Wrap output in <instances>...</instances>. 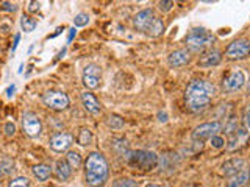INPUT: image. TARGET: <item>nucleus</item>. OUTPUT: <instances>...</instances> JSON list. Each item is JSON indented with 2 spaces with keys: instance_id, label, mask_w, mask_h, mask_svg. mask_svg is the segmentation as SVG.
Masks as SVG:
<instances>
[{
  "instance_id": "f257e3e1",
  "label": "nucleus",
  "mask_w": 250,
  "mask_h": 187,
  "mask_svg": "<svg viewBox=\"0 0 250 187\" xmlns=\"http://www.w3.org/2000/svg\"><path fill=\"white\" fill-rule=\"evenodd\" d=\"M216 95V86L207 80H194L185 91V103L191 112H200L207 109L211 98Z\"/></svg>"
},
{
  "instance_id": "f03ea898",
  "label": "nucleus",
  "mask_w": 250,
  "mask_h": 187,
  "mask_svg": "<svg viewBox=\"0 0 250 187\" xmlns=\"http://www.w3.org/2000/svg\"><path fill=\"white\" fill-rule=\"evenodd\" d=\"M109 167L105 156L99 151H91L84 161V178L89 187H104L108 181Z\"/></svg>"
},
{
  "instance_id": "7ed1b4c3",
  "label": "nucleus",
  "mask_w": 250,
  "mask_h": 187,
  "mask_svg": "<svg viewBox=\"0 0 250 187\" xmlns=\"http://www.w3.org/2000/svg\"><path fill=\"white\" fill-rule=\"evenodd\" d=\"M133 27L147 36L156 37L164 31V23L155 16L153 10H143L133 18Z\"/></svg>"
},
{
  "instance_id": "20e7f679",
  "label": "nucleus",
  "mask_w": 250,
  "mask_h": 187,
  "mask_svg": "<svg viewBox=\"0 0 250 187\" xmlns=\"http://www.w3.org/2000/svg\"><path fill=\"white\" fill-rule=\"evenodd\" d=\"M125 162L133 168L139 170H153L158 166V156L148 150H135L127 151L125 154Z\"/></svg>"
},
{
  "instance_id": "39448f33",
  "label": "nucleus",
  "mask_w": 250,
  "mask_h": 187,
  "mask_svg": "<svg viewBox=\"0 0 250 187\" xmlns=\"http://www.w3.org/2000/svg\"><path fill=\"white\" fill-rule=\"evenodd\" d=\"M185 42H186L188 50L199 53L208 49V47L214 42V36L207 28H192L189 33L186 35Z\"/></svg>"
},
{
  "instance_id": "423d86ee",
  "label": "nucleus",
  "mask_w": 250,
  "mask_h": 187,
  "mask_svg": "<svg viewBox=\"0 0 250 187\" xmlns=\"http://www.w3.org/2000/svg\"><path fill=\"white\" fill-rule=\"evenodd\" d=\"M42 103L53 111H64L69 108L70 100L67 94L61 91H47L45 94H42Z\"/></svg>"
},
{
  "instance_id": "0eeeda50",
  "label": "nucleus",
  "mask_w": 250,
  "mask_h": 187,
  "mask_svg": "<svg viewBox=\"0 0 250 187\" xmlns=\"http://www.w3.org/2000/svg\"><path fill=\"white\" fill-rule=\"evenodd\" d=\"M222 130V123L221 122H207L202 123L199 127H195L192 131V140L195 142H203V140L211 139L219 134V131Z\"/></svg>"
},
{
  "instance_id": "6e6552de",
  "label": "nucleus",
  "mask_w": 250,
  "mask_h": 187,
  "mask_svg": "<svg viewBox=\"0 0 250 187\" xmlns=\"http://www.w3.org/2000/svg\"><path fill=\"white\" fill-rule=\"evenodd\" d=\"M22 130L28 137H38L42 131V122L35 112H23L22 114Z\"/></svg>"
},
{
  "instance_id": "1a4fd4ad",
  "label": "nucleus",
  "mask_w": 250,
  "mask_h": 187,
  "mask_svg": "<svg viewBox=\"0 0 250 187\" xmlns=\"http://www.w3.org/2000/svg\"><path fill=\"white\" fill-rule=\"evenodd\" d=\"M225 55L230 59H244L250 55V41L249 39H236L227 47Z\"/></svg>"
},
{
  "instance_id": "9d476101",
  "label": "nucleus",
  "mask_w": 250,
  "mask_h": 187,
  "mask_svg": "<svg viewBox=\"0 0 250 187\" xmlns=\"http://www.w3.org/2000/svg\"><path fill=\"white\" fill-rule=\"evenodd\" d=\"M83 84L86 89H97L102 80V69L97 64H88L83 70Z\"/></svg>"
},
{
  "instance_id": "9b49d317",
  "label": "nucleus",
  "mask_w": 250,
  "mask_h": 187,
  "mask_svg": "<svg viewBox=\"0 0 250 187\" xmlns=\"http://www.w3.org/2000/svg\"><path fill=\"white\" fill-rule=\"evenodd\" d=\"M244 83H246L244 72H241V70H233V72H230L227 76H224L222 86H224L225 91L234 92V91L241 89L242 86H244Z\"/></svg>"
},
{
  "instance_id": "f8f14e48",
  "label": "nucleus",
  "mask_w": 250,
  "mask_h": 187,
  "mask_svg": "<svg viewBox=\"0 0 250 187\" xmlns=\"http://www.w3.org/2000/svg\"><path fill=\"white\" fill-rule=\"evenodd\" d=\"M74 144V136L69 134V132H58L50 139V148L57 153L67 151L70 145Z\"/></svg>"
},
{
  "instance_id": "ddd939ff",
  "label": "nucleus",
  "mask_w": 250,
  "mask_h": 187,
  "mask_svg": "<svg viewBox=\"0 0 250 187\" xmlns=\"http://www.w3.org/2000/svg\"><path fill=\"white\" fill-rule=\"evenodd\" d=\"M167 62L170 67H182L186 66L188 62H191V52L188 49H180L172 52L167 56Z\"/></svg>"
},
{
  "instance_id": "4468645a",
  "label": "nucleus",
  "mask_w": 250,
  "mask_h": 187,
  "mask_svg": "<svg viewBox=\"0 0 250 187\" xmlns=\"http://www.w3.org/2000/svg\"><path fill=\"white\" fill-rule=\"evenodd\" d=\"M222 59V53L217 49H209L207 52L202 53V56L199 58V66L200 67H214L217 66Z\"/></svg>"
},
{
  "instance_id": "2eb2a0df",
  "label": "nucleus",
  "mask_w": 250,
  "mask_h": 187,
  "mask_svg": "<svg viewBox=\"0 0 250 187\" xmlns=\"http://www.w3.org/2000/svg\"><path fill=\"white\" fill-rule=\"evenodd\" d=\"M82 103H83V108L88 111L89 114H100V111H102V106H100V103H99V100L92 95V94L89 92V91H84L83 94H82Z\"/></svg>"
},
{
  "instance_id": "dca6fc26",
  "label": "nucleus",
  "mask_w": 250,
  "mask_h": 187,
  "mask_svg": "<svg viewBox=\"0 0 250 187\" xmlns=\"http://www.w3.org/2000/svg\"><path fill=\"white\" fill-rule=\"evenodd\" d=\"M244 167H247V164H246L244 159H241V158H233V159H230V161H227V162L224 164V166H222V173H224L225 176L231 178V176L236 175L238 171H241Z\"/></svg>"
},
{
  "instance_id": "f3484780",
  "label": "nucleus",
  "mask_w": 250,
  "mask_h": 187,
  "mask_svg": "<svg viewBox=\"0 0 250 187\" xmlns=\"http://www.w3.org/2000/svg\"><path fill=\"white\" fill-rule=\"evenodd\" d=\"M250 179V168L244 167L241 171H238L236 175L231 176L227 183V187H246Z\"/></svg>"
},
{
  "instance_id": "a211bd4d",
  "label": "nucleus",
  "mask_w": 250,
  "mask_h": 187,
  "mask_svg": "<svg viewBox=\"0 0 250 187\" xmlns=\"http://www.w3.org/2000/svg\"><path fill=\"white\" fill-rule=\"evenodd\" d=\"M72 175V167L69 166L66 159H58L55 164V176H57L60 181H67Z\"/></svg>"
},
{
  "instance_id": "6ab92c4d",
  "label": "nucleus",
  "mask_w": 250,
  "mask_h": 187,
  "mask_svg": "<svg viewBox=\"0 0 250 187\" xmlns=\"http://www.w3.org/2000/svg\"><path fill=\"white\" fill-rule=\"evenodd\" d=\"M33 175L35 178L38 179V181H47V179L50 178L52 175V167L50 166H47V164H38V166L33 167Z\"/></svg>"
},
{
  "instance_id": "aec40b11",
  "label": "nucleus",
  "mask_w": 250,
  "mask_h": 187,
  "mask_svg": "<svg viewBox=\"0 0 250 187\" xmlns=\"http://www.w3.org/2000/svg\"><path fill=\"white\" fill-rule=\"evenodd\" d=\"M77 142L80 144L82 147H88L91 145L92 142V132L89 128H82L80 132H78V136H77Z\"/></svg>"
},
{
  "instance_id": "412c9836",
  "label": "nucleus",
  "mask_w": 250,
  "mask_h": 187,
  "mask_svg": "<svg viewBox=\"0 0 250 187\" xmlns=\"http://www.w3.org/2000/svg\"><path fill=\"white\" fill-rule=\"evenodd\" d=\"M36 25H38V20L33 19V18H30V16L23 14L21 18V27H22L23 31H25V33H31V31L36 28Z\"/></svg>"
},
{
  "instance_id": "4be33fe9",
  "label": "nucleus",
  "mask_w": 250,
  "mask_h": 187,
  "mask_svg": "<svg viewBox=\"0 0 250 187\" xmlns=\"http://www.w3.org/2000/svg\"><path fill=\"white\" fill-rule=\"evenodd\" d=\"M66 161H67L69 166L72 167V170L74 168H80V166H82V156H80V153L74 151V150H69L67 151Z\"/></svg>"
},
{
  "instance_id": "5701e85b",
  "label": "nucleus",
  "mask_w": 250,
  "mask_h": 187,
  "mask_svg": "<svg viewBox=\"0 0 250 187\" xmlns=\"http://www.w3.org/2000/svg\"><path fill=\"white\" fill-rule=\"evenodd\" d=\"M14 170V161L3 159L0 162V176H8Z\"/></svg>"
},
{
  "instance_id": "b1692460",
  "label": "nucleus",
  "mask_w": 250,
  "mask_h": 187,
  "mask_svg": "<svg viewBox=\"0 0 250 187\" xmlns=\"http://www.w3.org/2000/svg\"><path fill=\"white\" fill-rule=\"evenodd\" d=\"M113 187H139V186L131 178H119L113 183Z\"/></svg>"
},
{
  "instance_id": "393cba45",
  "label": "nucleus",
  "mask_w": 250,
  "mask_h": 187,
  "mask_svg": "<svg viewBox=\"0 0 250 187\" xmlns=\"http://www.w3.org/2000/svg\"><path fill=\"white\" fill-rule=\"evenodd\" d=\"M8 187H30V181L25 176H18V178L11 179Z\"/></svg>"
},
{
  "instance_id": "a878e982",
  "label": "nucleus",
  "mask_w": 250,
  "mask_h": 187,
  "mask_svg": "<svg viewBox=\"0 0 250 187\" xmlns=\"http://www.w3.org/2000/svg\"><path fill=\"white\" fill-rule=\"evenodd\" d=\"M89 23V16L86 13H78L74 19V27H84Z\"/></svg>"
},
{
  "instance_id": "bb28decb",
  "label": "nucleus",
  "mask_w": 250,
  "mask_h": 187,
  "mask_svg": "<svg viewBox=\"0 0 250 187\" xmlns=\"http://www.w3.org/2000/svg\"><path fill=\"white\" fill-rule=\"evenodd\" d=\"M108 125L111 128H122L124 127V119L119 115H109V119H108Z\"/></svg>"
},
{
  "instance_id": "cd10ccee",
  "label": "nucleus",
  "mask_w": 250,
  "mask_h": 187,
  "mask_svg": "<svg viewBox=\"0 0 250 187\" xmlns=\"http://www.w3.org/2000/svg\"><path fill=\"white\" fill-rule=\"evenodd\" d=\"M14 132H16V125L13 122H6L5 123V136L11 137V136H14Z\"/></svg>"
},
{
  "instance_id": "c85d7f7f",
  "label": "nucleus",
  "mask_w": 250,
  "mask_h": 187,
  "mask_svg": "<svg viewBox=\"0 0 250 187\" xmlns=\"http://www.w3.org/2000/svg\"><path fill=\"white\" fill-rule=\"evenodd\" d=\"M225 144V140L221 137V136H214V137H211V145H213L214 148H222Z\"/></svg>"
},
{
  "instance_id": "c756f323",
  "label": "nucleus",
  "mask_w": 250,
  "mask_h": 187,
  "mask_svg": "<svg viewBox=\"0 0 250 187\" xmlns=\"http://www.w3.org/2000/svg\"><path fill=\"white\" fill-rule=\"evenodd\" d=\"M158 6H160V10H161V11L167 13V11L172 10V6H174V2H160Z\"/></svg>"
},
{
  "instance_id": "7c9ffc66",
  "label": "nucleus",
  "mask_w": 250,
  "mask_h": 187,
  "mask_svg": "<svg viewBox=\"0 0 250 187\" xmlns=\"http://www.w3.org/2000/svg\"><path fill=\"white\" fill-rule=\"evenodd\" d=\"M2 6L5 8V10H8V11H16V10H18V6H16L14 3H10V2H2Z\"/></svg>"
},
{
  "instance_id": "2f4dec72",
  "label": "nucleus",
  "mask_w": 250,
  "mask_h": 187,
  "mask_svg": "<svg viewBox=\"0 0 250 187\" xmlns=\"http://www.w3.org/2000/svg\"><path fill=\"white\" fill-rule=\"evenodd\" d=\"M28 11L30 13H35V11H38L39 10V2H28Z\"/></svg>"
},
{
  "instance_id": "473e14b6",
  "label": "nucleus",
  "mask_w": 250,
  "mask_h": 187,
  "mask_svg": "<svg viewBox=\"0 0 250 187\" xmlns=\"http://www.w3.org/2000/svg\"><path fill=\"white\" fill-rule=\"evenodd\" d=\"M75 35H77V30H75V27H74V28H70V30H69V37H67V42H72V39L75 37Z\"/></svg>"
},
{
  "instance_id": "72a5a7b5",
  "label": "nucleus",
  "mask_w": 250,
  "mask_h": 187,
  "mask_svg": "<svg viewBox=\"0 0 250 187\" xmlns=\"http://www.w3.org/2000/svg\"><path fill=\"white\" fill-rule=\"evenodd\" d=\"M19 41H21V35H16L14 36V44H13V50L11 52H16V49H18V45H19Z\"/></svg>"
},
{
  "instance_id": "f704fd0d",
  "label": "nucleus",
  "mask_w": 250,
  "mask_h": 187,
  "mask_svg": "<svg viewBox=\"0 0 250 187\" xmlns=\"http://www.w3.org/2000/svg\"><path fill=\"white\" fill-rule=\"evenodd\" d=\"M14 91H16V86H14V84H11V86H10V88H8V89H6V95H8V97H11Z\"/></svg>"
},
{
  "instance_id": "c9c22d12",
  "label": "nucleus",
  "mask_w": 250,
  "mask_h": 187,
  "mask_svg": "<svg viewBox=\"0 0 250 187\" xmlns=\"http://www.w3.org/2000/svg\"><path fill=\"white\" fill-rule=\"evenodd\" d=\"M241 132H242V130H236V136H239ZM231 144H233V145L230 147L231 150H233V148H236V139H231Z\"/></svg>"
},
{
  "instance_id": "e433bc0d",
  "label": "nucleus",
  "mask_w": 250,
  "mask_h": 187,
  "mask_svg": "<svg viewBox=\"0 0 250 187\" xmlns=\"http://www.w3.org/2000/svg\"><path fill=\"white\" fill-rule=\"evenodd\" d=\"M246 120H250V105H249L247 111H246Z\"/></svg>"
},
{
  "instance_id": "4c0bfd02",
  "label": "nucleus",
  "mask_w": 250,
  "mask_h": 187,
  "mask_svg": "<svg viewBox=\"0 0 250 187\" xmlns=\"http://www.w3.org/2000/svg\"><path fill=\"white\" fill-rule=\"evenodd\" d=\"M147 187H167V186H161V184H148Z\"/></svg>"
},
{
  "instance_id": "58836bf2",
  "label": "nucleus",
  "mask_w": 250,
  "mask_h": 187,
  "mask_svg": "<svg viewBox=\"0 0 250 187\" xmlns=\"http://www.w3.org/2000/svg\"><path fill=\"white\" fill-rule=\"evenodd\" d=\"M246 123H247V128H249V131H250V120H246Z\"/></svg>"
},
{
  "instance_id": "ea45409f",
  "label": "nucleus",
  "mask_w": 250,
  "mask_h": 187,
  "mask_svg": "<svg viewBox=\"0 0 250 187\" xmlns=\"http://www.w3.org/2000/svg\"><path fill=\"white\" fill-rule=\"evenodd\" d=\"M249 91H250V81H249Z\"/></svg>"
}]
</instances>
